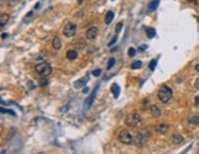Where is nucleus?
<instances>
[{
	"label": "nucleus",
	"instance_id": "nucleus-36",
	"mask_svg": "<svg viewBox=\"0 0 199 154\" xmlns=\"http://www.w3.org/2000/svg\"><path fill=\"white\" fill-rule=\"evenodd\" d=\"M89 91H90L89 88H84V89H83V92H84L85 94H86V93H89Z\"/></svg>",
	"mask_w": 199,
	"mask_h": 154
},
{
	"label": "nucleus",
	"instance_id": "nucleus-38",
	"mask_svg": "<svg viewBox=\"0 0 199 154\" xmlns=\"http://www.w3.org/2000/svg\"><path fill=\"white\" fill-rule=\"evenodd\" d=\"M78 1H79V4H81V3H83V0H78Z\"/></svg>",
	"mask_w": 199,
	"mask_h": 154
},
{
	"label": "nucleus",
	"instance_id": "nucleus-22",
	"mask_svg": "<svg viewBox=\"0 0 199 154\" xmlns=\"http://www.w3.org/2000/svg\"><path fill=\"white\" fill-rule=\"evenodd\" d=\"M159 4H160V1L159 0H154V1H151L150 3V5H149V9L153 11V10H155L157 6H159Z\"/></svg>",
	"mask_w": 199,
	"mask_h": 154
},
{
	"label": "nucleus",
	"instance_id": "nucleus-29",
	"mask_svg": "<svg viewBox=\"0 0 199 154\" xmlns=\"http://www.w3.org/2000/svg\"><path fill=\"white\" fill-rule=\"evenodd\" d=\"M16 4H17V0H9V5L11 8H14Z\"/></svg>",
	"mask_w": 199,
	"mask_h": 154
},
{
	"label": "nucleus",
	"instance_id": "nucleus-27",
	"mask_svg": "<svg viewBox=\"0 0 199 154\" xmlns=\"http://www.w3.org/2000/svg\"><path fill=\"white\" fill-rule=\"evenodd\" d=\"M101 72H102V71L100 70V69H97V70H93V71H92V75L95 76V77H97V76L101 75Z\"/></svg>",
	"mask_w": 199,
	"mask_h": 154
},
{
	"label": "nucleus",
	"instance_id": "nucleus-26",
	"mask_svg": "<svg viewBox=\"0 0 199 154\" xmlns=\"http://www.w3.org/2000/svg\"><path fill=\"white\" fill-rule=\"evenodd\" d=\"M122 27H123V22H118L116 26V33H119L122 31Z\"/></svg>",
	"mask_w": 199,
	"mask_h": 154
},
{
	"label": "nucleus",
	"instance_id": "nucleus-10",
	"mask_svg": "<svg viewBox=\"0 0 199 154\" xmlns=\"http://www.w3.org/2000/svg\"><path fill=\"white\" fill-rule=\"evenodd\" d=\"M52 46L55 49V50H59L60 48H62V40H60V38L59 37H55L53 38V40H52Z\"/></svg>",
	"mask_w": 199,
	"mask_h": 154
},
{
	"label": "nucleus",
	"instance_id": "nucleus-35",
	"mask_svg": "<svg viewBox=\"0 0 199 154\" xmlns=\"http://www.w3.org/2000/svg\"><path fill=\"white\" fill-rule=\"evenodd\" d=\"M8 37H9V34H8V33H3V34H1V38H3V39L8 38Z\"/></svg>",
	"mask_w": 199,
	"mask_h": 154
},
{
	"label": "nucleus",
	"instance_id": "nucleus-34",
	"mask_svg": "<svg viewBox=\"0 0 199 154\" xmlns=\"http://www.w3.org/2000/svg\"><path fill=\"white\" fill-rule=\"evenodd\" d=\"M194 105H195V106H199V97H195V100H194Z\"/></svg>",
	"mask_w": 199,
	"mask_h": 154
},
{
	"label": "nucleus",
	"instance_id": "nucleus-19",
	"mask_svg": "<svg viewBox=\"0 0 199 154\" xmlns=\"http://www.w3.org/2000/svg\"><path fill=\"white\" fill-rule=\"evenodd\" d=\"M111 91H112V93H113L114 98H117V97L119 96V92H121V89H119V86H118V85L113 83V85H112V87H111Z\"/></svg>",
	"mask_w": 199,
	"mask_h": 154
},
{
	"label": "nucleus",
	"instance_id": "nucleus-18",
	"mask_svg": "<svg viewBox=\"0 0 199 154\" xmlns=\"http://www.w3.org/2000/svg\"><path fill=\"white\" fill-rule=\"evenodd\" d=\"M8 21H9V15L8 14H1V16H0V26L4 27L8 23Z\"/></svg>",
	"mask_w": 199,
	"mask_h": 154
},
{
	"label": "nucleus",
	"instance_id": "nucleus-17",
	"mask_svg": "<svg viewBox=\"0 0 199 154\" xmlns=\"http://www.w3.org/2000/svg\"><path fill=\"white\" fill-rule=\"evenodd\" d=\"M73 45L75 46V48L81 49V48H84V46H85V42L81 38H78V39H75L74 42H73Z\"/></svg>",
	"mask_w": 199,
	"mask_h": 154
},
{
	"label": "nucleus",
	"instance_id": "nucleus-5",
	"mask_svg": "<svg viewBox=\"0 0 199 154\" xmlns=\"http://www.w3.org/2000/svg\"><path fill=\"white\" fill-rule=\"evenodd\" d=\"M118 139L123 144H130L133 142V136L130 135V132L128 130H122L118 135Z\"/></svg>",
	"mask_w": 199,
	"mask_h": 154
},
{
	"label": "nucleus",
	"instance_id": "nucleus-14",
	"mask_svg": "<svg viewBox=\"0 0 199 154\" xmlns=\"http://www.w3.org/2000/svg\"><path fill=\"white\" fill-rule=\"evenodd\" d=\"M150 131L149 130H146V128H144V130H140V131L138 132V136H140V137H142L143 139H148V138H150Z\"/></svg>",
	"mask_w": 199,
	"mask_h": 154
},
{
	"label": "nucleus",
	"instance_id": "nucleus-37",
	"mask_svg": "<svg viewBox=\"0 0 199 154\" xmlns=\"http://www.w3.org/2000/svg\"><path fill=\"white\" fill-rule=\"evenodd\" d=\"M195 70H197V71H198V72H199V62H198V64L195 65Z\"/></svg>",
	"mask_w": 199,
	"mask_h": 154
},
{
	"label": "nucleus",
	"instance_id": "nucleus-30",
	"mask_svg": "<svg viewBox=\"0 0 199 154\" xmlns=\"http://www.w3.org/2000/svg\"><path fill=\"white\" fill-rule=\"evenodd\" d=\"M116 42H117V35H114V37L112 38V40H111V42L108 43V46H111V45H113V44H114Z\"/></svg>",
	"mask_w": 199,
	"mask_h": 154
},
{
	"label": "nucleus",
	"instance_id": "nucleus-3",
	"mask_svg": "<svg viewBox=\"0 0 199 154\" xmlns=\"http://www.w3.org/2000/svg\"><path fill=\"white\" fill-rule=\"evenodd\" d=\"M34 70H36V72L41 76L43 77H47L52 74V66L48 64V62H39L37 64L36 66H34Z\"/></svg>",
	"mask_w": 199,
	"mask_h": 154
},
{
	"label": "nucleus",
	"instance_id": "nucleus-25",
	"mask_svg": "<svg viewBox=\"0 0 199 154\" xmlns=\"http://www.w3.org/2000/svg\"><path fill=\"white\" fill-rule=\"evenodd\" d=\"M155 67H156V60H151L150 64H149V69H150L151 71H154Z\"/></svg>",
	"mask_w": 199,
	"mask_h": 154
},
{
	"label": "nucleus",
	"instance_id": "nucleus-16",
	"mask_svg": "<svg viewBox=\"0 0 199 154\" xmlns=\"http://www.w3.org/2000/svg\"><path fill=\"white\" fill-rule=\"evenodd\" d=\"M113 17H114V12H113V11H107L106 16H104V22H106V25H109V23L112 22Z\"/></svg>",
	"mask_w": 199,
	"mask_h": 154
},
{
	"label": "nucleus",
	"instance_id": "nucleus-4",
	"mask_svg": "<svg viewBox=\"0 0 199 154\" xmlns=\"http://www.w3.org/2000/svg\"><path fill=\"white\" fill-rule=\"evenodd\" d=\"M76 31H78V26L73 22H68V23H65V26L63 28V34L68 38H71L75 35Z\"/></svg>",
	"mask_w": 199,
	"mask_h": 154
},
{
	"label": "nucleus",
	"instance_id": "nucleus-23",
	"mask_svg": "<svg viewBox=\"0 0 199 154\" xmlns=\"http://www.w3.org/2000/svg\"><path fill=\"white\" fill-rule=\"evenodd\" d=\"M114 64H116V59L114 58H111L109 60H108V62H107V70H111L113 66H114Z\"/></svg>",
	"mask_w": 199,
	"mask_h": 154
},
{
	"label": "nucleus",
	"instance_id": "nucleus-33",
	"mask_svg": "<svg viewBox=\"0 0 199 154\" xmlns=\"http://www.w3.org/2000/svg\"><path fill=\"white\" fill-rule=\"evenodd\" d=\"M194 87H195L199 91V78H197V80H195V82H194Z\"/></svg>",
	"mask_w": 199,
	"mask_h": 154
},
{
	"label": "nucleus",
	"instance_id": "nucleus-11",
	"mask_svg": "<svg viewBox=\"0 0 199 154\" xmlns=\"http://www.w3.org/2000/svg\"><path fill=\"white\" fill-rule=\"evenodd\" d=\"M67 58H68V60H70V61L76 60V59H78V51L75 50V49L68 50V53H67Z\"/></svg>",
	"mask_w": 199,
	"mask_h": 154
},
{
	"label": "nucleus",
	"instance_id": "nucleus-21",
	"mask_svg": "<svg viewBox=\"0 0 199 154\" xmlns=\"http://www.w3.org/2000/svg\"><path fill=\"white\" fill-rule=\"evenodd\" d=\"M143 66V62L140 61V60H137V61H134L132 65H130V67L133 69V70H138V69H140Z\"/></svg>",
	"mask_w": 199,
	"mask_h": 154
},
{
	"label": "nucleus",
	"instance_id": "nucleus-7",
	"mask_svg": "<svg viewBox=\"0 0 199 154\" xmlns=\"http://www.w3.org/2000/svg\"><path fill=\"white\" fill-rule=\"evenodd\" d=\"M168 128H170V126H168V123H157L156 125V127H155V131L157 132V133H161V135H163V133H166L167 131H168Z\"/></svg>",
	"mask_w": 199,
	"mask_h": 154
},
{
	"label": "nucleus",
	"instance_id": "nucleus-24",
	"mask_svg": "<svg viewBox=\"0 0 199 154\" xmlns=\"http://www.w3.org/2000/svg\"><path fill=\"white\" fill-rule=\"evenodd\" d=\"M38 85H39V87H46L47 85H48V80L46 78V77H42V78L39 80V82H38Z\"/></svg>",
	"mask_w": 199,
	"mask_h": 154
},
{
	"label": "nucleus",
	"instance_id": "nucleus-8",
	"mask_svg": "<svg viewBox=\"0 0 199 154\" xmlns=\"http://www.w3.org/2000/svg\"><path fill=\"white\" fill-rule=\"evenodd\" d=\"M89 76H86V77H83V78H80V80H78V81H75L74 82V87L76 88V89H79V88H83L84 86H86V83L89 82Z\"/></svg>",
	"mask_w": 199,
	"mask_h": 154
},
{
	"label": "nucleus",
	"instance_id": "nucleus-28",
	"mask_svg": "<svg viewBox=\"0 0 199 154\" xmlns=\"http://www.w3.org/2000/svg\"><path fill=\"white\" fill-rule=\"evenodd\" d=\"M128 55H129V56H134V55H135V49L130 48L129 50H128Z\"/></svg>",
	"mask_w": 199,
	"mask_h": 154
},
{
	"label": "nucleus",
	"instance_id": "nucleus-39",
	"mask_svg": "<svg viewBox=\"0 0 199 154\" xmlns=\"http://www.w3.org/2000/svg\"><path fill=\"white\" fill-rule=\"evenodd\" d=\"M1 154H6V152H5V151H3V152H1Z\"/></svg>",
	"mask_w": 199,
	"mask_h": 154
},
{
	"label": "nucleus",
	"instance_id": "nucleus-20",
	"mask_svg": "<svg viewBox=\"0 0 199 154\" xmlns=\"http://www.w3.org/2000/svg\"><path fill=\"white\" fill-rule=\"evenodd\" d=\"M145 32H146V35H148V38H154L155 34H156L155 29L151 28V27H146V28H145Z\"/></svg>",
	"mask_w": 199,
	"mask_h": 154
},
{
	"label": "nucleus",
	"instance_id": "nucleus-9",
	"mask_svg": "<svg viewBox=\"0 0 199 154\" xmlns=\"http://www.w3.org/2000/svg\"><path fill=\"white\" fill-rule=\"evenodd\" d=\"M149 111H150L151 116H154V117H160V116H161V110L157 108L155 104H151V105H150Z\"/></svg>",
	"mask_w": 199,
	"mask_h": 154
},
{
	"label": "nucleus",
	"instance_id": "nucleus-1",
	"mask_svg": "<svg viewBox=\"0 0 199 154\" xmlns=\"http://www.w3.org/2000/svg\"><path fill=\"white\" fill-rule=\"evenodd\" d=\"M157 98H159V100L163 104L168 103L172 98V89L167 86H162L159 89V92H157Z\"/></svg>",
	"mask_w": 199,
	"mask_h": 154
},
{
	"label": "nucleus",
	"instance_id": "nucleus-6",
	"mask_svg": "<svg viewBox=\"0 0 199 154\" xmlns=\"http://www.w3.org/2000/svg\"><path fill=\"white\" fill-rule=\"evenodd\" d=\"M97 33H98L97 27H90V28L86 31V39L93 40V39L97 37Z\"/></svg>",
	"mask_w": 199,
	"mask_h": 154
},
{
	"label": "nucleus",
	"instance_id": "nucleus-31",
	"mask_svg": "<svg viewBox=\"0 0 199 154\" xmlns=\"http://www.w3.org/2000/svg\"><path fill=\"white\" fill-rule=\"evenodd\" d=\"M1 112H3V114H4V112H9V114H11V115L15 116V112H14L13 110H5V109H1Z\"/></svg>",
	"mask_w": 199,
	"mask_h": 154
},
{
	"label": "nucleus",
	"instance_id": "nucleus-2",
	"mask_svg": "<svg viewBox=\"0 0 199 154\" xmlns=\"http://www.w3.org/2000/svg\"><path fill=\"white\" fill-rule=\"evenodd\" d=\"M125 125L128 127H132V128H135L139 127L142 125V117L138 112H133V114H129L125 119Z\"/></svg>",
	"mask_w": 199,
	"mask_h": 154
},
{
	"label": "nucleus",
	"instance_id": "nucleus-13",
	"mask_svg": "<svg viewBox=\"0 0 199 154\" xmlns=\"http://www.w3.org/2000/svg\"><path fill=\"white\" fill-rule=\"evenodd\" d=\"M134 144H135L137 147H140V148H142V147H144L145 146V139H143L142 137H140V136H135V137H134Z\"/></svg>",
	"mask_w": 199,
	"mask_h": 154
},
{
	"label": "nucleus",
	"instance_id": "nucleus-32",
	"mask_svg": "<svg viewBox=\"0 0 199 154\" xmlns=\"http://www.w3.org/2000/svg\"><path fill=\"white\" fill-rule=\"evenodd\" d=\"M146 48H148V45H145V44L140 45L139 46V51H144V50H146Z\"/></svg>",
	"mask_w": 199,
	"mask_h": 154
},
{
	"label": "nucleus",
	"instance_id": "nucleus-15",
	"mask_svg": "<svg viewBox=\"0 0 199 154\" xmlns=\"http://www.w3.org/2000/svg\"><path fill=\"white\" fill-rule=\"evenodd\" d=\"M183 141H184V138H183L181 135H178V133H174V135L172 136V142H173V144H181Z\"/></svg>",
	"mask_w": 199,
	"mask_h": 154
},
{
	"label": "nucleus",
	"instance_id": "nucleus-12",
	"mask_svg": "<svg viewBox=\"0 0 199 154\" xmlns=\"http://www.w3.org/2000/svg\"><path fill=\"white\" fill-rule=\"evenodd\" d=\"M188 122L191 123V125H199V114H194V115H191L188 117Z\"/></svg>",
	"mask_w": 199,
	"mask_h": 154
}]
</instances>
